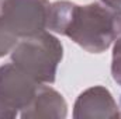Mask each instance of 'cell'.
<instances>
[{
    "mask_svg": "<svg viewBox=\"0 0 121 119\" xmlns=\"http://www.w3.org/2000/svg\"><path fill=\"white\" fill-rule=\"evenodd\" d=\"M47 28L66 35L90 53H101L121 36V8L59 0L49 7Z\"/></svg>",
    "mask_w": 121,
    "mask_h": 119,
    "instance_id": "6da1fadb",
    "label": "cell"
},
{
    "mask_svg": "<svg viewBox=\"0 0 121 119\" xmlns=\"http://www.w3.org/2000/svg\"><path fill=\"white\" fill-rule=\"evenodd\" d=\"M63 56V46L52 34L44 31L21 38L11 51V62L39 84H52Z\"/></svg>",
    "mask_w": 121,
    "mask_h": 119,
    "instance_id": "7a4b0ae2",
    "label": "cell"
},
{
    "mask_svg": "<svg viewBox=\"0 0 121 119\" xmlns=\"http://www.w3.org/2000/svg\"><path fill=\"white\" fill-rule=\"evenodd\" d=\"M48 0H0V18L20 39L47 30Z\"/></svg>",
    "mask_w": 121,
    "mask_h": 119,
    "instance_id": "3957f363",
    "label": "cell"
},
{
    "mask_svg": "<svg viewBox=\"0 0 121 119\" xmlns=\"http://www.w3.org/2000/svg\"><path fill=\"white\" fill-rule=\"evenodd\" d=\"M38 86L13 62L0 66V118H16L31 104Z\"/></svg>",
    "mask_w": 121,
    "mask_h": 119,
    "instance_id": "277c9868",
    "label": "cell"
},
{
    "mask_svg": "<svg viewBox=\"0 0 121 119\" xmlns=\"http://www.w3.org/2000/svg\"><path fill=\"white\" fill-rule=\"evenodd\" d=\"M118 107L111 92L103 86H94L83 91L73 107L75 119L118 118Z\"/></svg>",
    "mask_w": 121,
    "mask_h": 119,
    "instance_id": "5b68a950",
    "label": "cell"
},
{
    "mask_svg": "<svg viewBox=\"0 0 121 119\" xmlns=\"http://www.w3.org/2000/svg\"><path fill=\"white\" fill-rule=\"evenodd\" d=\"M68 115V104L56 90L39 84L31 104L20 112L23 119H63Z\"/></svg>",
    "mask_w": 121,
    "mask_h": 119,
    "instance_id": "8992f818",
    "label": "cell"
},
{
    "mask_svg": "<svg viewBox=\"0 0 121 119\" xmlns=\"http://www.w3.org/2000/svg\"><path fill=\"white\" fill-rule=\"evenodd\" d=\"M18 41H20V38L9 30L7 25L3 23V20L0 18V58L6 56L9 52H11Z\"/></svg>",
    "mask_w": 121,
    "mask_h": 119,
    "instance_id": "52a82bcc",
    "label": "cell"
},
{
    "mask_svg": "<svg viewBox=\"0 0 121 119\" xmlns=\"http://www.w3.org/2000/svg\"><path fill=\"white\" fill-rule=\"evenodd\" d=\"M111 74H113V79L121 86V36L116 41L114 48H113Z\"/></svg>",
    "mask_w": 121,
    "mask_h": 119,
    "instance_id": "ba28073f",
    "label": "cell"
},
{
    "mask_svg": "<svg viewBox=\"0 0 121 119\" xmlns=\"http://www.w3.org/2000/svg\"><path fill=\"white\" fill-rule=\"evenodd\" d=\"M101 3L113 8H121V0H101Z\"/></svg>",
    "mask_w": 121,
    "mask_h": 119,
    "instance_id": "9c48e42d",
    "label": "cell"
}]
</instances>
